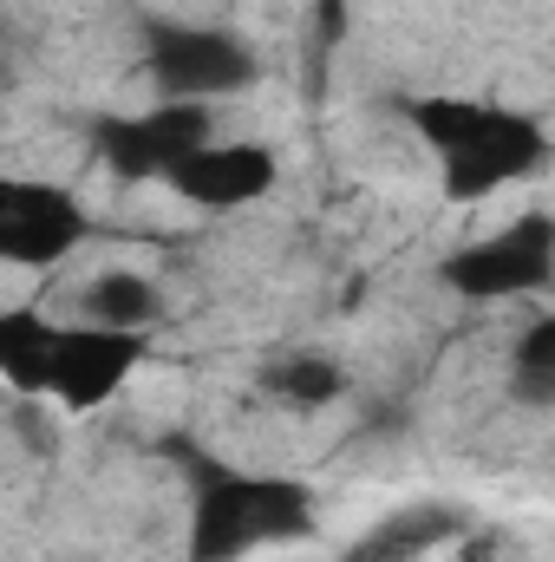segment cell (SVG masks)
I'll list each match as a JSON object with an SVG mask.
<instances>
[{
    "label": "cell",
    "instance_id": "1",
    "mask_svg": "<svg viewBox=\"0 0 555 562\" xmlns=\"http://www.w3.org/2000/svg\"><path fill=\"white\" fill-rule=\"evenodd\" d=\"M314 530V497L294 477H256L196 458L190 491V562H236L262 543H294Z\"/></svg>",
    "mask_w": 555,
    "mask_h": 562
},
{
    "label": "cell",
    "instance_id": "2",
    "mask_svg": "<svg viewBox=\"0 0 555 562\" xmlns=\"http://www.w3.org/2000/svg\"><path fill=\"white\" fill-rule=\"evenodd\" d=\"M412 125L438 144L444 157V190L457 203H477L530 170L550 164V138L536 119L523 112H497V105H477V99H412L406 105Z\"/></svg>",
    "mask_w": 555,
    "mask_h": 562
},
{
    "label": "cell",
    "instance_id": "3",
    "mask_svg": "<svg viewBox=\"0 0 555 562\" xmlns=\"http://www.w3.org/2000/svg\"><path fill=\"white\" fill-rule=\"evenodd\" d=\"M144 72L163 99H183V105H209V99H229L242 86L262 79V59L242 33L229 26H196V20H144Z\"/></svg>",
    "mask_w": 555,
    "mask_h": 562
},
{
    "label": "cell",
    "instance_id": "4",
    "mask_svg": "<svg viewBox=\"0 0 555 562\" xmlns=\"http://www.w3.org/2000/svg\"><path fill=\"white\" fill-rule=\"evenodd\" d=\"M144 340H150V334H112V327H53L39 393H53V400H59V406H72V413L105 406V400L132 380V367L144 360Z\"/></svg>",
    "mask_w": 555,
    "mask_h": 562
},
{
    "label": "cell",
    "instance_id": "5",
    "mask_svg": "<svg viewBox=\"0 0 555 562\" xmlns=\"http://www.w3.org/2000/svg\"><path fill=\"white\" fill-rule=\"evenodd\" d=\"M550 269H555V223L550 216H523L503 236H484L464 256H451L444 281L457 294H471V301H497V294H536V288H550Z\"/></svg>",
    "mask_w": 555,
    "mask_h": 562
},
{
    "label": "cell",
    "instance_id": "6",
    "mask_svg": "<svg viewBox=\"0 0 555 562\" xmlns=\"http://www.w3.org/2000/svg\"><path fill=\"white\" fill-rule=\"evenodd\" d=\"M86 243V210L59 183H13L0 177V262L53 269Z\"/></svg>",
    "mask_w": 555,
    "mask_h": 562
},
{
    "label": "cell",
    "instance_id": "7",
    "mask_svg": "<svg viewBox=\"0 0 555 562\" xmlns=\"http://www.w3.org/2000/svg\"><path fill=\"white\" fill-rule=\"evenodd\" d=\"M216 119H209V105H183V99H163L157 112H144V119H99V157L118 170V177H170V164L177 157H190L196 144H209Z\"/></svg>",
    "mask_w": 555,
    "mask_h": 562
},
{
    "label": "cell",
    "instance_id": "8",
    "mask_svg": "<svg viewBox=\"0 0 555 562\" xmlns=\"http://www.w3.org/2000/svg\"><path fill=\"white\" fill-rule=\"evenodd\" d=\"M281 177L275 150L269 144H229V138H209L196 144L190 157H177L170 164V190L177 196H190L196 210H242V203H256V196H269Z\"/></svg>",
    "mask_w": 555,
    "mask_h": 562
},
{
    "label": "cell",
    "instance_id": "9",
    "mask_svg": "<svg viewBox=\"0 0 555 562\" xmlns=\"http://www.w3.org/2000/svg\"><path fill=\"white\" fill-rule=\"evenodd\" d=\"M86 321L112 334H150L163 321V288L138 269H112L86 288Z\"/></svg>",
    "mask_w": 555,
    "mask_h": 562
},
{
    "label": "cell",
    "instance_id": "10",
    "mask_svg": "<svg viewBox=\"0 0 555 562\" xmlns=\"http://www.w3.org/2000/svg\"><path fill=\"white\" fill-rule=\"evenodd\" d=\"M451 537H457V517H451V510H438V504H418V510H406V517H393V524L366 530V537H360V550H347V562H412L418 550L451 543Z\"/></svg>",
    "mask_w": 555,
    "mask_h": 562
},
{
    "label": "cell",
    "instance_id": "11",
    "mask_svg": "<svg viewBox=\"0 0 555 562\" xmlns=\"http://www.w3.org/2000/svg\"><path fill=\"white\" fill-rule=\"evenodd\" d=\"M262 386L275 393L281 406H301V413H314V406H333L340 393H347V367L333 360V353H287L281 367L262 373Z\"/></svg>",
    "mask_w": 555,
    "mask_h": 562
},
{
    "label": "cell",
    "instance_id": "12",
    "mask_svg": "<svg viewBox=\"0 0 555 562\" xmlns=\"http://www.w3.org/2000/svg\"><path fill=\"white\" fill-rule=\"evenodd\" d=\"M46 347H53V321L33 314V307H13L0 314V373L26 393H39L46 380Z\"/></svg>",
    "mask_w": 555,
    "mask_h": 562
},
{
    "label": "cell",
    "instance_id": "13",
    "mask_svg": "<svg viewBox=\"0 0 555 562\" xmlns=\"http://www.w3.org/2000/svg\"><path fill=\"white\" fill-rule=\"evenodd\" d=\"M510 380H517L523 406H550V393H555V321L550 314H536L523 327V340L510 353Z\"/></svg>",
    "mask_w": 555,
    "mask_h": 562
}]
</instances>
